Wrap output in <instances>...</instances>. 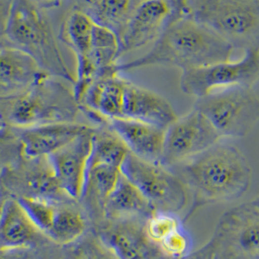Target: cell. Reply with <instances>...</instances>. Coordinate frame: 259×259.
<instances>
[{"instance_id": "6da1fadb", "label": "cell", "mask_w": 259, "mask_h": 259, "mask_svg": "<svg viewBox=\"0 0 259 259\" xmlns=\"http://www.w3.org/2000/svg\"><path fill=\"white\" fill-rule=\"evenodd\" d=\"M169 168L180 176L191 197L184 222L201 207L240 200L252 182V169L246 156L226 140Z\"/></svg>"}, {"instance_id": "7a4b0ae2", "label": "cell", "mask_w": 259, "mask_h": 259, "mask_svg": "<svg viewBox=\"0 0 259 259\" xmlns=\"http://www.w3.org/2000/svg\"><path fill=\"white\" fill-rule=\"evenodd\" d=\"M234 49L202 24L181 14L167 27L150 51L129 63L118 64V72L154 65H167L182 71L229 61Z\"/></svg>"}, {"instance_id": "3957f363", "label": "cell", "mask_w": 259, "mask_h": 259, "mask_svg": "<svg viewBox=\"0 0 259 259\" xmlns=\"http://www.w3.org/2000/svg\"><path fill=\"white\" fill-rule=\"evenodd\" d=\"M181 11L234 51L259 50V0H181Z\"/></svg>"}, {"instance_id": "277c9868", "label": "cell", "mask_w": 259, "mask_h": 259, "mask_svg": "<svg viewBox=\"0 0 259 259\" xmlns=\"http://www.w3.org/2000/svg\"><path fill=\"white\" fill-rule=\"evenodd\" d=\"M5 38L11 46L30 55L48 73L74 85L51 27L33 0H13L7 20Z\"/></svg>"}, {"instance_id": "5b68a950", "label": "cell", "mask_w": 259, "mask_h": 259, "mask_svg": "<svg viewBox=\"0 0 259 259\" xmlns=\"http://www.w3.org/2000/svg\"><path fill=\"white\" fill-rule=\"evenodd\" d=\"M201 111L219 132L222 140L243 139L259 122V97L247 87H231L196 99Z\"/></svg>"}, {"instance_id": "8992f818", "label": "cell", "mask_w": 259, "mask_h": 259, "mask_svg": "<svg viewBox=\"0 0 259 259\" xmlns=\"http://www.w3.org/2000/svg\"><path fill=\"white\" fill-rule=\"evenodd\" d=\"M121 171L143 192L156 210L186 213L191 202L190 193L186 184L171 168L130 152L121 166Z\"/></svg>"}, {"instance_id": "52a82bcc", "label": "cell", "mask_w": 259, "mask_h": 259, "mask_svg": "<svg viewBox=\"0 0 259 259\" xmlns=\"http://www.w3.org/2000/svg\"><path fill=\"white\" fill-rule=\"evenodd\" d=\"M8 111L11 124L20 129L61 122L78 104L73 91L47 73L25 94L12 99Z\"/></svg>"}, {"instance_id": "ba28073f", "label": "cell", "mask_w": 259, "mask_h": 259, "mask_svg": "<svg viewBox=\"0 0 259 259\" xmlns=\"http://www.w3.org/2000/svg\"><path fill=\"white\" fill-rule=\"evenodd\" d=\"M259 81V50L246 51L243 58L182 71L181 90L196 99L231 87L252 88Z\"/></svg>"}, {"instance_id": "9c48e42d", "label": "cell", "mask_w": 259, "mask_h": 259, "mask_svg": "<svg viewBox=\"0 0 259 259\" xmlns=\"http://www.w3.org/2000/svg\"><path fill=\"white\" fill-rule=\"evenodd\" d=\"M222 141L219 132L201 111L193 109L169 125L161 164L172 168L201 154Z\"/></svg>"}, {"instance_id": "30bf717a", "label": "cell", "mask_w": 259, "mask_h": 259, "mask_svg": "<svg viewBox=\"0 0 259 259\" xmlns=\"http://www.w3.org/2000/svg\"><path fill=\"white\" fill-rule=\"evenodd\" d=\"M181 14V0H138L120 37L121 57L154 44Z\"/></svg>"}, {"instance_id": "8fae6325", "label": "cell", "mask_w": 259, "mask_h": 259, "mask_svg": "<svg viewBox=\"0 0 259 259\" xmlns=\"http://www.w3.org/2000/svg\"><path fill=\"white\" fill-rule=\"evenodd\" d=\"M211 238L241 259H259V207L250 201L221 215Z\"/></svg>"}, {"instance_id": "7c38bea8", "label": "cell", "mask_w": 259, "mask_h": 259, "mask_svg": "<svg viewBox=\"0 0 259 259\" xmlns=\"http://www.w3.org/2000/svg\"><path fill=\"white\" fill-rule=\"evenodd\" d=\"M96 22L81 10L69 14L62 28V37L76 57L73 94L78 104L100 72L93 58V37Z\"/></svg>"}, {"instance_id": "4fadbf2b", "label": "cell", "mask_w": 259, "mask_h": 259, "mask_svg": "<svg viewBox=\"0 0 259 259\" xmlns=\"http://www.w3.org/2000/svg\"><path fill=\"white\" fill-rule=\"evenodd\" d=\"M94 135L95 132L89 130L47 157L62 189L72 199L85 193Z\"/></svg>"}, {"instance_id": "5bb4252c", "label": "cell", "mask_w": 259, "mask_h": 259, "mask_svg": "<svg viewBox=\"0 0 259 259\" xmlns=\"http://www.w3.org/2000/svg\"><path fill=\"white\" fill-rule=\"evenodd\" d=\"M112 221L101 234V242L115 258L166 259L148 238L144 220Z\"/></svg>"}, {"instance_id": "9a60e30c", "label": "cell", "mask_w": 259, "mask_h": 259, "mask_svg": "<svg viewBox=\"0 0 259 259\" xmlns=\"http://www.w3.org/2000/svg\"><path fill=\"white\" fill-rule=\"evenodd\" d=\"M30 55L13 46H0V98L14 99L47 74Z\"/></svg>"}, {"instance_id": "2e32d148", "label": "cell", "mask_w": 259, "mask_h": 259, "mask_svg": "<svg viewBox=\"0 0 259 259\" xmlns=\"http://www.w3.org/2000/svg\"><path fill=\"white\" fill-rule=\"evenodd\" d=\"M23 156L30 160L47 158L91 128L67 121L41 124L21 129Z\"/></svg>"}, {"instance_id": "e0dca14e", "label": "cell", "mask_w": 259, "mask_h": 259, "mask_svg": "<svg viewBox=\"0 0 259 259\" xmlns=\"http://www.w3.org/2000/svg\"><path fill=\"white\" fill-rule=\"evenodd\" d=\"M106 123L121 138L131 153L146 161L161 163L167 129L127 117L113 118Z\"/></svg>"}, {"instance_id": "ac0fdd59", "label": "cell", "mask_w": 259, "mask_h": 259, "mask_svg": "<svg viewBox=\"0 0 259 259\" xmlns=\"http://www.w3.org/2000/svg\"><path fill=\"white\" fill-rule=\"evenodd\" d=\"M120 73L116 68H113L100 74L88 88L79 104L104 121L123 117L129 80L122 77Z\"/></svg>"}, {"instance_id": "d6986e66", "label": "cell", "mask_w": 259, "mask_h": 259, "mask_svg": "<svg viewBox=\"0 0 259 259\" xmlns=\"http://www.w3.org/2000/svg\"><path fill=\"white\" fill-rule=\"evenodd\" d=\"M123 117L137 119L167 129L179 116L172 105L163 96L129 81Z\"/></svg>"}, {"instance_id": "ffe728a7", "label": "cell", "mask_w": 259, "mask_h": 259, "mask_svg": "<svg viewBox=\"0 0 259 259\" xmlns=\"http://www.w3.org/2000/svg\"><path fill=\"white\" fill-rule=\"evenodd\" d=\"M41 232L19 200L5 202L0 217V246L20 249L36 243Z\"/></svg>"}, {"instance_id": "44dd1931", "label": "cell", "mask_w": 259, "mask_h": 259, "mask_svg": "<svg viewBox=\"0 0 259 259\" xmlns=\"http://www.w3.org/2000/svg\"><path fill=\"white\" fill-rule=\"evenodd\" d=\"M104 205L111 220L139 219L146 221L156 210L143 192L122 172Z\"/></svg>"}, {"instance_id": "7402d4cb", "label": "cell", "mask_w": 259, "mask_h": 259, "mask_svg": "<svg viewBox=\"0 0 259 259\" xmlns=\"http://www.w3.org/2000/svg\"><path fill=\"white\" fill-rule=\"evenodd\" d=\"M138 0H79V10L121 37Z\"/></svg>"}, {"instance_id": "603a6c76", "label": "cell", "mask_w": 259, "mask_h": 259, "mask_svg": "<svg viewBox=\"0 0 259 259\" xmlns=\"http://www.w3.org/2000/svg\"><path fill=\"white\" fill-rule=\"evenodd\" d=\"M129 153L127 145L109 127L108 131L95 133L89 165L107 164L121 168Z\"/></svg>"}, {"instance_id": "cb8c5ba5", "label": "cell", "mask_w": 259, "mask_h": 259, "mask_svg": "<svg viewBox=\"0 0 259 259\" xmlns=\"http://www.w3.org/2000/svg\"><path fill=\"white\" fill-rule=\"evenodd\" d=\"M84 231L85 221L79 211L73 208L58 207L46 236L58 244L66 245L76 242Z\"/></svg>"}, {"instance_id": "d4e9b609", "label": "cell", "mask_w": 259, "mask_h": 259, "mask_svg": "<svg viewBox=\"0 0 259 259\" xmlns=\"http://www.w3.org/2000/svg\"><path fill=\"white\" fill-rule=\"evenodd\" d=\"M34 160V159H33ZM37 161L36 168H33L27 177V184L32 196L51 200L60 194H65L54 172L48 158L35 159Z\"/></svg>"}, {"instance_id": "484cf974", "label": "cell", "mask_w": 259, "mask_h": 259, "mask_svg": "<svg viewBox=\"0 0 259 259\" xmlns=\"http://www.w3.org/2000/svg\"><path fill=\"white\" fill-rule=\"evenodd\" d=\"M121 168L107 164H91L87 172L85 193L93 190L104 203L121 176Z\"/></svg>"}, {"instance_id": "4316f807", "label": "cell", "mask_w": 259, "mask_h": 259, "mask_svg": "<svg viewBox=\"0 0 259 259\" xmlns=\"http://www.w3.org/2000/svg\"><path fill=\"white\" fill-rule=\"evenodd\" d=\"M182 225H184V221L181 214L165 210H155L145 221V231L148 238L157 246Z\"/></svg>"}, {"instance_id": "83f0119b", "label": "cell", "mask_w": 259, "mask_h": 259, "mask_svg": "<svg viewBox=\"0 0 259 259\" xmlns=\"http://www.w3.org/2000/svg\"><path fill=\"white\" fill-rule=\"evenodd\" d=\"M157 246L166 259H185L194 251L192 236L184 225L169 234Z\"/></svg>"}, {"instance_id": "f1b7e54d", "label": "cell", "mask_w": 259, "mask_h": 259, "mask_svg": "<svg viewBox=\"0 0 259 259\" xmlns=\"http://www.w3.org/2000/svg\"><path fill=\"white\" fill-rule=\"evenodd\" d=\"M23 156L19 134H15L6 126L0 130V167H4Z\"/></svg>"}, {"instance_id": "f546056e", "label": "cell", "mask_w": 259, "mask_h": 259, "mask_svg": "<svg viewBox=\"0 0 259 259\" xmlns=\"http://www.w3.org/2000/svg\"><path fill=\"white\" fill-rule=\"evenodd\" d=\"M103 246V245H102ZM75 259H116L104 246L84 247L79 250Z\"/></svg>"}, {"instance_id": "4dcf8cb0", "label": "cell", "mask_w": 259, "mask_h": 259, "mask_svg": "<svg viewBox=\"0 0 259 259\" xmlns=\"http://www.w3.org/2000/svg\"><path fill=\"white\" fill-rule=\"evenodd\" d=\"M185 259H221L215 245L211 239L206 245L200 247L198 250L193 251Z\"/></svg>"}, {"instance_id": "1f68e13d", "label": "cell", "mask_w": 259, "mask_h": 259, "mask_svg": "<svg viewBox=\"0 0 259 259\" xmlns=\"http://www.w3.org/2000/svg\"><path fill=\"white\" fill-rule=\"evenodd\" d=\"M12 1L13 0H0V39L5 38L6 25Z\"/></svg>"}, {"instance_id": "d6a6232c", "label": "cell", "mask_w": 259, "mask_h": 259, "mask_svg": "<svg viewBox=\"0 0 259 259\" xmlns=\"http://www.w3.org/2000/svg\"><path fill=\"white\" fill-rule=\"evenodd\" d=\"M40 1H43L45 4H48V5H53L57 2H59L60 0H40Z\"/></svg>"}, {"instance_id": "836d02e7", "label": "cell", "mask_w": 259, "mask_h": 259, "mask_svg": "<svg viewBox=\"0 0 259 259\" xmlns=\"http://www.w3.org/2000/svg\"><path fill=\"white\" fill-rule=\"evenodd\" d=\"M5 202H6V201H3V200H2V197L0 196V217H1V213H2V211H3V207H4V205H5Z\"/></svg>"}, {"instance_id": "e575fe53", "label": "cell", "mask_w": 259, "mask_h": 259, "mask_svg": "<svg viewBox=\"0 0 259 259\" xmlns=\"http://www.w3.org/2000/svg\"><path fill=\"white\" fill-rule=\"evenodd\" d=\"M254 206H256V207H259V196H257L255 199H253L252 201H250Z\"/></svg>"}, {"instance_id": "d590c367", "label": "cell", "mask_w": 259, "mask_h": 259, "mask_svg": "<svg viewBox=\"0 0 259 259\" xmlns=\"http://www.w3.org/2000/svg\"><path fill=\"white\" fill-rule=\"evenodd\" d=\"M4 127H5V122H4V120H3L2 116L0 115V130L3 129Z\"/></svg>"}, {"instance_id": "8d00e7d4", "label": "cell", "mask_w": 259, "mask_h": 259, "mask_svg": "<svg viewBox=\"0 0 259 259\" xmlns=\"http://www.w3.org/2000/svg\"><path fill=\"white\" fill-rule=\"evenodd\" d=\"M0 259H7V258H5V257H3V256H1V255H0Z\"/></svg>"}]
</instances>
